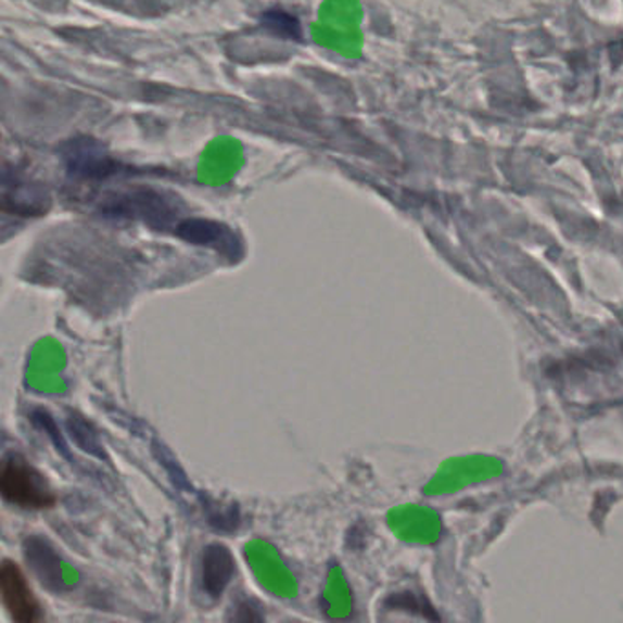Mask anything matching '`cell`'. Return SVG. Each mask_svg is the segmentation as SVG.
<instances>
[{"mask_svg":"<svg viewBox=\"0 0 623 623\" xmlns=\"http://www.w3.org/2000/svg\"><path fill=\"white\" fill-rule=\"evenodd\" d=\"M24 560L42 587L52 593L63 590V569L58 550L41 536H28L23 543Z\"/></svg>","mask_w":623,"mask_h":623,"instance_id":"cell-3","label":"cell"},{"mask_svg":"<svg viewBox=\"0 0 623 623\" xmlns=\"http://www.w3.org/2000/svg\"><path fill=\"white\" fill-rule=\"evenodd\" d=\"M0 494L8 503L26 510H44L58 503L47 478L18 454H10L2 461Z\"/></svg>","mask_w":623,"mask_h":623,"instance_id":"cell-1","label":"cell"},{"mask_svg":"<svg viewBox=\"0 0 623 623\" xmlns=\"http://www.w3.org/2000/svg\"><path fill=\"white\" fill-rule=\"evenodd\" d=\"M179 234L200 245L216 247L221 253H226L227 249L231 251L234 249V238L231 237V232L211 221H187L179 229Z\"/></svg>","mask_w":623,"mask_h":623,"instance_id":"cell-5","label":"cell"},{"mask_svg":"<svg viewBox=\"0 0 623 623\" xmlns=\"http://www.w3.org/2000/svg\"><path fill=\"white\" fill-rule=\"evenodd\" d=\"M0 598L13 622L35 623L42 620L41 603L37 600L28 580L15 561H2Z\"/></svg>","mask_w":623,"mask_h":623,"instance_id":"cell-2","label":"cell"},{"mask_svg":"<svg viewBox=\"0 0 623 623\" xmlns=\"http://www.w3.org/2000/svg\"><path fill=\"white\" fill-rule=\"evenodd\" d=\"M31 421L41 428V430H44V433H48V437L52 438L53 445L58 446V450L61 452L64 457H69V452L68 448H66L63 435L59 432L58 422L53 421V417L50 416L48 411H34V414H31Z\"/></svg>","mask_w":623,"mask_h":623,"instance_id":"cell-7","label":"cell"},{"mask_svg":"<svg viewBox=\"0 0 623 623\" xmlns=\"http://www.w3.org/2000/svg\"><path fill=\"white\" fill-rule=\"evenodd\" d=\"M237 572V560L224 543H211L202 552V585L205 595L218 600Z\"/></svg>","mask_w":623,"mask_h":623,"instance_id":"cell-4","label":"cell"},{"mask_svg":"<svg viewBox=\"0 0 623 623\" xmlns=\"http://www.w3.org/2000/svg\"><path fill=\"white\" fill-rule=\"evenodd\" d=\"M68 432L72 438H74V443H76L82 452H88L90 456L99 457V459H106L98 433H96L90 422L85 421V417L77 416V414H69Z\"/></svg>","mask_w":623,"mask_h":623,"instance_id":"cell-6","label":"cell"}]
</instances>
